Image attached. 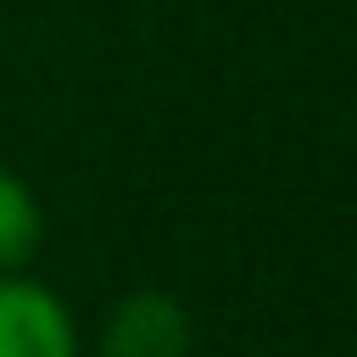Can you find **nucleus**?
Here are the masks:
<instances>
[{
  "mask_svg": "<svg viewBox=\"0 0 357 357\" xmlns=\"http://www.w3.org/2000/svg\"><path fill=\"white\" fill-rule=\"evenodd\" d=\"M78 335L56 290L0 273V357H73Z\"/></svg>",
  "mask_w": 357,
  "mask_h": 357,
  "instance_id": "1",
  "label": "nucleus"
},
{
  "mask_svg": "<svg viewBox=\"0 0 357 357\" xmlns=\"http://www.w3.org/2000/svg\"><path fill=\"white\" fill-rule=\"evenodd\" d=\"M106 357H184L190 351V318L162 290H134L106 312L100 335Z\"/></svg>",
  "mask_w": 357,
  "mask_h": 357,
  "instance_id": "2",
  "label": "nucleus"
},
{
  "mask_svg": "<svg viewBox=\"0 0 357 357\" xmlns=\"http://www.w3.org/2000/svg\"><path fill=\"white\" fill-rule=\"evenodd\" d=\"M39 234H45V218H39V201L33 190L0 167V273L22 268L33 251H39Z\"/></svg>",
  "mask_w": 357,
  "mask_h": 357,
  "instance_id": "3",
  "label": "nucleus"
}]
</instances>
